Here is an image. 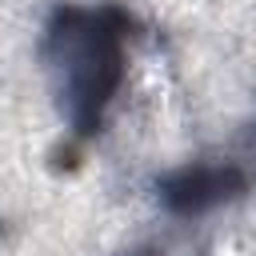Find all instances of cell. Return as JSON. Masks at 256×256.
I'll list each match as a JSON object with an SVG mask.
<instances>
[{"instance_id": "obj_1", "label": "cell", "mask_w": 256, "mask_h": 256, "mask_svg": "<svg viewBox=\"0 0 256 256\" xmlns=\"http://www.w3.org/2000/svg\"><path fill=\"white\" fill-rule=\"evenodd\" d=\"M60 20L64 24L52 32V44L64 68V104L76 132H92L120 80V40L92 12H64Z\"/></svg>"}]
</instances>
